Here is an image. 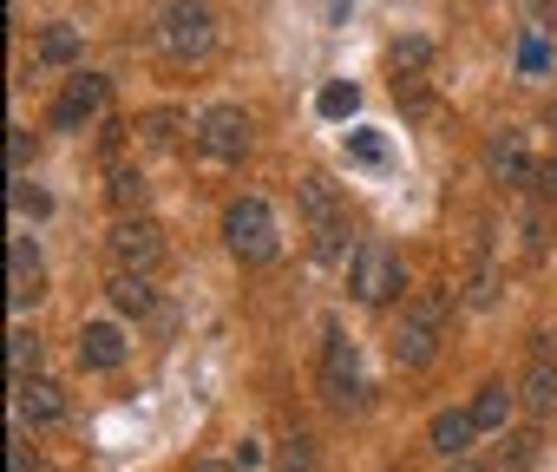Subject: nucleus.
Listing matches in <instances>:
<instances>
[{"instance_id": "f257e3e1", "label": "nucleus", "mask_w": 557, "mask_h": 472, "mask_svg": "<svg viewBox=\"0 0 557 472\" xmlns=\"http://www.w3.org/2000/svg\"><path fill=\"white\" fill-rule=\"evenodd\" d=\"M151 34H158V47H164L177 66L210 60V47H216V8H210V0H158Z\"/></svg>"}, {"instance_id": "f03ea898", "label": "nucleus", "mask_w": 557, "mask_h": 472, "mask_svg": "<svg viewBox=\"0 0 557 472\" xmlns=\"http://www.w3.org/2000/svg\"><path fill=\"white\" fill-rule=\"evenodd\" d=\"M446 315H453V289H420V296L407 302L394 341H387L394 368H426V361L440 355V328H446Z\"/></svg>"}, {"instance_id": "7ed1b4c3", "label": "nucleus", "mask_w": 557, "mask_h": 472, "mask_svg": "<svg viewBox=\"0 0 557 472\" xmlns=\"http://www.w3.org/2000/svg\"><path fill=\"white\" fill-rule=\"evenodd\" d=\"M223 244H230V257H243V263H275V250H283L275 210H269L262 197H236V203L223 210Z\"/></svg>"}, {"instance_id": "20e7f679", "label": "nucleus", "mask_w": 557, "mask_h": 472, "mask_svg": "<svg viewBox=\"0 0 557 472\" xmlns=\"http://www.w3.org/2000/svg\"><path fill=\"white\" fill-rule=\"evenodd\" d=\"M348 289H355V302H368V309L394 302V296L407 289V270H400L394 244H381V236H361V244H355V270H348Z\"/></svg>"}, {"instance_id": "39448f33", "label": "nucleus", "mask_w": 557, "mask_h": 472, "mask_svg": "<svg viewBox=\"0 0 557 472\" xmlns=\"http://www.w3.org/2000/svg\"><path fill=\"white\" fill-rule=\"evenodd\" d=\"M106 250H112V270H138V276H158L164 270V229L138 210V216H119L112 236H106Z\"/></svg>"}, {"instance_id": "423d86ee", "label": "nucleus", "mask_w": 557, "mask_h": 472, "mask_svg": "<svg viewBox=\"0 0 557 472\" xmlns=\"http://www.w3.org/2000/svg\"><path fill=\"white\" fill-rule=\"evenodd\" d=\"M197 145H203L216 164H243L249 145H256V119H249L243 105H210V112L197 119Z\"/></svg>"}, {"instance_id": "0eeeda50", "label": "nucleus", "mask_w": 557, "mask_h": 472, "mask_svg": "<svg viewBox=\"0 0 557 472\" xmlns=\"http://www.w3.org/2000/svg\"><path fill=\"white\" fill-rule=\"evenodd\" d=\"M322 387H329V407H335V413H361V407H368V381H361L355 341H348L342 328H329V361H322Z\"/></svg>"}, {"instance_id": "6e6552de", "label": "nucleus", "mask_w": 557, "mask_h": 472, "mask_svg": "<svg viewBox=\"0 0 557 472\" xmlns=\"http://www.w3.org/2000/svg\"><path fill=\"white\" fill-rule=\"evenodd\" d=\"M106 105H112V79L79 73V79H66V92L53 99V132H86Z\"/></svg>"}, {"instance_id": "1a4fd4ad", "label": "nucleus", "mask_w": 557, "mask_h": 472, "mask_svg": "<svg viewBox=\"0 0 557 472\" xmlns=\"http://www.w3.org/2000/svg\"><path fill=\"white\" fill-rule=\"evenodd\" d=\"M14 413H21V426H60L66 420V394L53 387V381H14Z\"/></svg>"}, {"instance_id": "9d476101", "label": "nucleus", "mask_w": 557, "mask_h": 472, "mask_svg": "<svg viewBox=\"0 0 557 472\" xmlns=\"http://www.w3.org/2000/svg\"><path fill=\"white\" fill-rule=\"evenodd\" d=\"M296 203H302V216H309V229H315V236L348 229L342 197H335V184H329V177H302V184H296Z\"/></svg>"}, {"instance_id": "9b49d317", "label": "nucleus", "mask_w": 557, "mask_h": 472, "mask_svg": "<svg viewBox=\"0 0 557 472\" xmlns=\"http://www.w3.org/2000/svg\"><path fill=\"white\" fill-rule=\"evenodd\" d=\"M119 361H125V328H119V322H86V328H79V368L112 374Z\"/></svg>"}, {"instance_id": "f8f14e48", "label": "nucleus", "mask_w": 557, "mask_h": 472, "mask_svg": "<svg viewBox=\"0 0 557 472\" xmlns=\"http://www.w3.org/2000/svg\"><path fill=\"white\" fill-rule=\"evenodd\" d=\"M472 433H479L472 407H446V413H433V426H426V446H433L440 459H466V452H472Z\"/></svg>"}, {"instance_id": "ddd939ff", "label": "nucleus", "mask_w": 557, "mask_h": 472, "mask_svg": "<svg viewBox=\"0 0 557 472\" xmlns=\"http://www.w3.org/2000/svg\"><path fill=\"white\" fill-rule=\"evenodd\" d=\"M518 400H524V413H531V420H557V361H550L544 348L531 355V374H524Z\"/></svg>"}, {"instance_id": "4468645a", "label": "nucleus", "mask_w": 557, "mask_h": 472, "mask_svg": "<svg viewBox=\"0 0 557 472\" xmlns=\"http://www.w3.org/2000/svg\"><path fill=\"white\" fill-rule=\"evenodd\" d=\"M8 302L14 309H34L40 302V257L27 236H14V250H8Z\"/></svg>"}, {"instance_id": "2eb2a0df", "label": "nucleus", "mask_w": 557, "mask_h": 472, "mask_svg": "<svg viewBox=\"0 0 557 472\" xmlns=\"http://www.w3.org/2000/svg\"><path fill=\"white\" fill-rule=\"evenodd\" d=\"M106 296H112V309H119V315H138V322L158 309V283H151V276H138V270H112Z\"/></svg>"}, {"instance_id": "dca6fc26", "label": "nucleus", "mask_w": 557, "mask_h": 472, "mask_svg": "<svg viewBox=\"0 0 557 472\" xmlns=\"http://www.w3.org/2000/svg\"><path fill=\"white\" fill-rule=\"evenodd\" d=\"M132 132H138V138H145L151 151H177L184 138H197V125H190L184 112H171V105H164V112H145V119H138Z\"/></svg>"}, {"instance_id": "f3484780", "label": "nucleus", "mask_w": 557, "mask_h": 472, "mask_svg": "<svg viewBox=\"0 0 557 472\" xmlns=\"http://www.w3.org/2000/svg\"><path fill=\"white\" fill-rule=\"evenodd\" d=\"M485 171H492V177H505V184H518V177H531L537 164L524 158V138H518V132H498V138L485 145Z\"/></svg>"}, {"instance_id": "a211bd4d", "label": "nucleus", "mask_w": 557, "mask_h": 472, "mask_svg": "<svg viewBox=\"0 0 557 472\" xmlns=\"http://www.w3.org/2000/svg\"><path fill=\"white\" fill-rule=\"evenodd\" d=\"M106 197H112V210H119V216H138V210L151 203V184H145V171H138V164H112Z\"/></svg>"}, {"instance_id": "6ab92c4d", "label": "nucleus", "mask_w": 557, "mask_h": 472, "mask_svg": "<svg viewBox=\"0 0 557 472\" xmlns=\"http://www.w3.org/2000/svg\"><path fill=\"white\" fill-rule=\"evenodd\" d=\"M511 407H518V394H511L505 381H485V387L472 394V420H479V433H505Z\"/></svg>"}, {"instance_id": "aec40b11", "label": "nucleus", "mask_w": 557, "mask_h": 472, "mask_svg": "<svg viewBox=\"0 0 557 472\" xmlns=\"http://www.w3.org/2000/svg\"><path fill=\"white\" fill-rule=\"evenodd\" d=\"M79 53H86L79 27H66V21H60V27H47V34H40V47H34V66H73Z\"/></svg>"}, {"instance_id": "412c9836", "label": "nucleus", "mask_w": 557, "mask_h": 472, "mask_svg": "<svg viewBox=\"0 0 557 472\" xmlns=\"http://www.w3.org/2000/svg\"><path fill=\"white\" fill-rule=\"evenodd\" d=\"M492 465H498V472H531V465H537V433H498Z\"/></svg>"}, {"instance_id": "4be33fe9", "label": "nucleus", "mask_w": 557, "mask_h": 472, "mask_svg": "<svg viewBox=\"0 0 557 472\" xmlns=\"http://www.w3.org/2000/svg\"><path fill=\"white\" fill-rule=\"evenodd\" d=\"M8 368H14V381H34V368H40V335L34 328L8 335Z\"/></svg>"}, {"instance_id": "5701e85b", "label": "nucleus", "mask_w": 557, "mask_h": 472, "mask_svg": "<svg viewBox=\"0 0 557 472\" xmlns=\"http://www.w3.org/2000/svg\"><path fill=\"white\" fill-rule=\"evenodd\" d=\"M387 60H394L400 73H420V66L433 60V40H426V34H400V40L387 47Z\"/></svg>"}, {"instance_id": "b1692460", "label": "nucleus", "mask_w": 557, "mask_h": 472, "mask_svg": "<svg viewBox=\"0 0 557 472\" xmlns=\"http://www.w3.org/2000/svg\"><path fill=\"white\" fill-rule=\"evenodd\" d=\"M275 472H315V439L309 433L283 439V446H275Z\"/></svg>"}, {"instance_id": "393cba45", "label": "nucleus", "mask_w": 557, "mask_h": 472, "mask_svg": "<svg viewBox=\"0 0 557 472\" xmlns=\"http://www.w3.org/2000/svg\"><path fill=\"white\" fill-rule=\"evenodd\" d=\"M315 105H322V119H348V112L361 105V92H355L348 79H335V86H322V99H315Z\"/></svg>"}, {"instance_id": "a878e982", "label": "nucleus", "mask_w": 557, "mask_h": 472, "mask_svg": "<svg viewBox=\"0 0 557 472\" xmlns=\"http://www.w3.org/2000/svg\"><path fill=\"white\" fill-rule=\"evenodd\" d=\"M348 158H355V164H368V171H381V164H387L381 132H348Z\"/></svg>"}, {"instance_id": "bb28decb", "label": "nucleus", "mask_w": 557, "mask_h": 472, "mask_svg": "<svg viewBox=\"0 0 557 472\" xmlns=\"http://www.w3.org/2000/svg\"><path fill=\"white\" fill-rule=\"evenodd\" d=\"M14 210H21V216H47V210H53V197L21 171V177H14Z\"/></svg>"}, {"instance_id": "cd10ccee", "label": "nucleus", "mask_w": 557, "mask_h": 472, "mask_svg": "<svg viewBox=\"0 0 557 472\" xmlns=\"http://www.w3.org/2000/svg\"><path fill=\"white\" fill-rule=\"evenodd\" d=\"M27 158H34V132H27V125H8V171L21 177V171H27Z\"/></svg>"}, {"instance_id": "c85d7f7f", "label": "nucleus", "mask_w": 557, "mask_h": 472, "mask_svg": "<svg viewBox=\"0 0 557 472\" xmlns=\"http://www.w3.org/2000/svg\"><path fill=\"white\" fill-rule=\"evenodd\" d=\"M518 66H524L531 79H537V73H550V47H544L537 34H524V47H518Z\"/></svg>"}, {"instance_id": "c756f323", "label": "nucleus", "mask_w": 557, "mask_h": 472, "mask_svg": "<svg viewBox=\"0 0 557 472\" xmlns=\"http://www.w3.org/2000/svg\"><path fill=\"white\" fill-rule=\"evenodd\" d=\"M492 296H498V270H479L472 289H466V302H472V309H492Z\"/></svg>"}, {"instance_id": "7c9ffc66", "label": "nucleus", "mask_w": 557, "mask_h": 472, "mask_svg": "<svg viewBox=\"0 0 557 472\" xmlns=\"http://www.w3.org/2000/svg\"><path fill=\"white\" fill-rule=\"evenodd\" d=\"M531 184H537V197H544V203H557V158H544V164L531 171Z\"/></svg>"}, {"instance_id": "2f4dec72", "label": "nucleus", "mask_w": 557, "mask_h": 472, "mask_svg": "<svg viewBox=\"0 0 557 472\" xmlns=\"http://www.w3.org/2000/svg\"><path fill=\"white\" fill-rule=\"evenodd\" d=\"M8 472H34V452H27V439H21V433L8 439Z\"/></svg>"}, {"instance_id": "473e14b6", "label": "nucleus", "mask_w": 557, "mask_h": 472, "mask_svg": "<svg viewBox=\"0 0 557 472\" xmlns=\"http://www.w3.org/2000/svg\"><path fill=\"white\" fill-rule=\"evenodd\" d=\"M230 459H236V465H243V472H249V465H256V459H262V452H256V439H236V452H230Z\"/></svg>"}, {"instance_id": "72a5a7b5", "label": "nucleus", "mask_w": 557, "mask_h": 472, "mask_svg": "<svg viewBox=\"0 0 557 472\" xmlns=\"http://www.w3.org/2000/svg\"><path fill=\"white\" fill-rule=\"evenodd\" d=\"M190 472H243V465H236V459H197Z\"/></svg>"}, {"instance_id": "f704fd0d", "label": "nucleus", "mask_w": 557, "mask_h": 472, "mask_svg": "<svg viewBox=\"0 0 557 472\" xmlns=\"http://www.w3.org/2000/svg\"><path fill=\"white\" fill-rule=\"evenodd\" d=\"M446 472H479V465H466V459H453V465H446Z\"/></svg>"}]
</instances>
